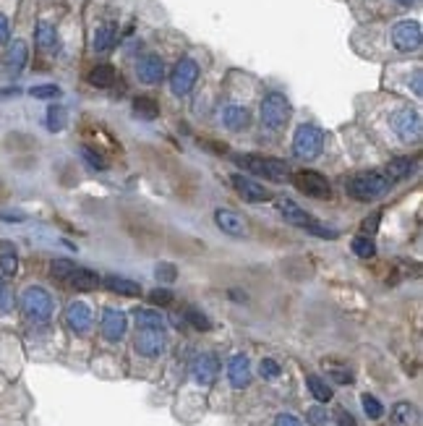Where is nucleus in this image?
I'll return each instance as SVG.
<instances>
[{"instance_id": "dca6fc26", "label": "nucleus", "mask_w": 423, "mask_h": 426, "mask_svg": "<svg viewBox=\"0 0 423 426\" xmlns=\"http://www.w3.org/2000/svg\"><path fill=\"white\" fill-rule=\"evenodd\" d=\"M214 223H217V228H220L223 233H227V236H233V238L248 236L246 220L238 212H233V210H217V212H214Z\"/></svg>"}, {"instance_id": "ddd939ff", "label": "nucleus", "mask_w": 423, "mask_h": 426, "mask_svg": "<svg viewBox=\"0 0 423 426\" xmlns=\"http://www.w3.org/2000/svg\"><path fill=\"white\" fill-rule=\"evenodd\" d=\"M217 371H220V361L214 358L212 353H201L194 358V364H191V377L196 379L199 385H212L214 379H217Z\"/></svg>"}, {"instance_id": "f8f14e48", "label": "nucleus", "mask_w": 423, "mask_h": 426, "mask_svg": "<svg viewBox=\"0 0 423 426\" xmlns=\"http://www.w3.org/2000/svg\"><path fill=\"white\" fill-rule=\"evenodd\" d=\"M233 186H235V191L243 196V201H248V204H264V201L272 199L270 189H264L261 183L251 180V178L233 176Z\"/></svg>"}, {"instance_id": "7c9ffc66", "label": "nucleus", "mask_w": 423, "mask_h": 426, "mask_svg": "<svg viewBox=\"0 0 423 426\" xmlns=\"http://www.w3.org/2000/svg\"><path fill=\"white\" fill-rule=\"evenodd\" d=\"M37 45L45 50V53L55 50V45H58V35H55V26L45 24V21L37 26Z\"/></svg>"}, {"instance_id": "58836bf2", "label": "nucleus", "mask_w": 423, "mask_h": 426, "mask_svg": "<svg viewBox=\"0 0 423 426\" xmlns=\"http://www.w3.org/2000/svg\"><path fill=\"white\" fill-rule=\"evenodd\" d=\"M149 301H152L154 306H167V304H173V293L164 290V288H157V290L149 293Z\"/></svg>"}, {"instance_id": "393cba45", "label": "nucleus", "mask_w": 423, "mask_h": 426, "mask_svg": "<svg viewBox=\"0 0 423 426\" xmlns=\"http://www.w3.org/2000/svg\"><path fill=\"white\" fill-rule=\"evenodd\" d=\"M0 270L3 275H16L19 272V254L11 241H0Z\"/></svg>"}, {"instance_id": "39448f33", "label": "nucleus", "mask_w": 423, "mask_h": 426, "mask_svg": "<svg viewBox=\"0 0 423 426\" xmlns=\"http://www.w3.org/2000/svg\"><path fill=\"white\" fill-rule=\"evenodd\" d=\"M290 120V100L280 92H272V95L264 97L261 102V123L267 129H282L285 123Z\"/></svg>"}, {"instance_id": "7ed1b4c3", "label": "nucleus", "mask_w": 423, "mask_h": 426, "mask_svg": "<svg viewBox=\"0 0 423 426\" xmlns=\"http://www.w3.org/2000/svg\"><path fill=\"white\" fill-rule=\"evenodd\" d=\"M21 311L26 314V320L47 322L53 317V298L45 288H26L21 293Z\"/></svg>"}, {"instance_id": "72a5a7b5", "label": "nucleus", "mask_w": 423, "mask_h": 426, "mask_svg": "<svg viewBox=\"0 0 423 426\" xmlns=\"http://www.w3.org/2000/svg\"><path fill=\"white\" fill-rule=\"evenodd\" d=\"M73 261H68V259H55L53 261V267H50V272H53V277L55 280H60V283H66L68 280V275L73 272Z\"/></svg>"}, {"instance_id": "f257e3e1", "label": "nucleus", "mask_w": 423, "mask_h": 426, "mask_svg": "<svg viewBox=\"0 0 423 426\" xmlns=\"http://www.w3.org/2000/svg\"><path fill=\"white\" fill-rule=\"evenodd\" d=\"M389 180L384 173L379 170H368V173H358L350 180H345V191L350 194L355 201H371L376 196H382L387 191Z\"/></svg>"}, {"instance_id": "09e8293b", "label": "nucleus", "mask_w": 423, "mask_h": 426, "mask_svg": "<svg viewBox=\"0 0 423 426\" xmlns=\"http://www.w3.org/2000/svg\"><path fill=\"white\" fill-rule=\"evenodd\" d=\"M11 95H19V89H0V100H3V97H11Z\"/></svg>"}, {"instance_id": "4be33fe9", "label": "nucleus", "mask_w": 423, "mask_h": 426, "mask_svg": "<svg viewBox=\"0 0 423 426\" xmlns=\"http://www.w3.org/2000/svg\"><path fill=\"white\" fill-rule=\"evenodd\" d=\"M223 123L230 131H243L248 126V110L241 105H227L223 110Z\"/></svg>"}, {"instance_id": "2f4dec72", "label": "nucleus", "mask_w": 423, "mask_h": 426, "mask_svg": "<svg viewBox=\"0 0 423 426\" xmlns=\"http://www.w3.org/2000/svg\"><path fill=\"white\" fill-rule=\"evenodd\" d=\"M352 254L361 257V259H371L376 254V246H374V241H371V236L352 238Z\"/></svg>"}, {"instance_id": "473e14b6", "label": "nucleus", "mask_w": 423, "mask_h": 426, "mask_svg": "<svg viewBox=\"0 0 423 426\" xmlns=\"http://www.w3.org/2000/svg\"><path fill=\"white\" fill-rule=\"evenodd\" d=\"M47 129L50 131H60L63 129V126H66V110H63V107L60 105H55V107H50V110H47Z\"/></svg>"}, {"instance_id": "2eb2a0df", "label": "nucleus", "mask_w": 423, "mask_h": 426, "mask_svg": "<svg viewBox=\"0 0 423 426\" xmlns=\"http://www.w3.org/2000/svg\"><path fill=\"white\" fill-rule=\"evenodd\" d=\"M126 327H129V320H126L123 311H118V308H105V314H102V335H105L110 343L123 340Z\"/></svg>"}, {"instance_id": "8fccbe9b", "label": "nucleus", "mask_w": 423, "mask_h": 426, "mask_svg": "<svg viewBox=\"0 0 423 426\" xmlns=\"http://www.w3.org/2000/svg\"><path fill=\"white\" fill-rule=\"evenodd\" d=\"M6 304V285H3V277H0V306Z\"/></svg>"}, {"instance_id": "f704fd0d", "label": "nucleus", "mask_w": 423, "mask_h": 426, "mask_svg": "<svg viewBox=\"0 0 423 426\" xmlns=\"http://www.w3.org/2000/svg\"><path fill=\"white\" fill-rule=\"evenodd\" d=\"M29 95L35 97V100H55V97H60V86H55V84H39V86L29 89Z\"/></svg>"}, {"instance_id": "412c9836", "label": "nucleus", "mask_w": 423, "mask_h": 426, "mask_svg": "<svg viewBox=\"0 0 423 426\" xmlns=\"http://www.w3.org/2000/svg\"><path fill=\"white\" fill-rule=\"evenodd\" d=\"M26 58H29V50H26V42L16 39L11 48H8V55H6V66L11 73H21L24 66H26Z\"/></svg>"}, {"instance_id": "bb28decb", "label": "nucleus", "mask_w": 423, "mask_h": 426, "mask_svg": "<svg viewBox=\"0 0 423 426\" xmlns=\"http://www.w3.org/2000/svg\"><path fill=\"white\" fill-rule=\"evenodd\" d=\"M136 324H139V330H164L162 314L152 311V308H139L136 311Z\"/></svg>"}, {"instance_id": "a878e982", "label": "nucleus", "mask_w": 423, "mask_h": 426, "mask_svg": "<svg viewBox=\"0 0 423 426\" xmlns=\"http://www.w3.org/2000/svg\"><path fill=\"white\" fill-rule=\"evenodd\" d=\"M89 84L97 86V89H110V86L115 84V68H113V66H107V63H102V66H94L92 71H89Z\"/></svg>"}, {"instance_id": "b1692460", "label": "nucleus", "mask_w": 423, "mask_h": 426, "mask_svg": "<svg viewBox=\"0 0 423 426\" xmlns=\"http://www.w3.org/2000/svg\"><path fill=\"white\" fill-rule=\"evenodd\" d=\"M133 115L141 120L160 118V105H157V100H154V97H147V95L136 97V100H133Z\"/></svg>"}, {"instance_id": "f3484780", "label": "nucleus", "mask_w": 423, "mask_h": 426, "mask_svg": "<svg viewBox=\"0 0 423 426\" xmlns=\"http://www.w3.org/2000/svg\"><path fill=\"white\" fill-rule=\"evenodd\" d=\"M136 76L144 84H160L164 76V63L160 55H144L136 63Z\"/></svg>"}, {"instance_id": "a19ab883", "label": "nucleus", "mask_w": 423, "mask_h": 426, "mask_svg": "<svg viewBox=\"0 0 423 426\" xmlns=\"http://www.w3.org/2000/svg\"><path fill=\"white\" fill-rule=\"evenodd\" d=\"M82 154H84V157H86V163H89V165H92V167H97V170H105V167H107L105 160H102V157H100V154H97V152H92L89 147H84Z\"/></svg>"}, {"instance_id": "4468645a", "label": "nucleus", "mask_w": 423, "mask_h": 426, "mask_svg": "<svg viewBox=\"0 0 423 426\" xmlns=\"http://www.w3.org/2000/svg\"><path fill=\"white\" fill-rule=\"evenodd\" d=\"M66 324H68V330L76 332V335L89 332V327H92V311H89V306H86L84 301L68 304V308H66Z\"/></svg>"}, {"instance_id": "c85d7f7f", "label": "nucleus", "mask_w": 423, "mask_h": 426, "mask_svg": "<svg viewBox=\"0 0 423 426\" xmlns=\"http://www.w3.org/2000/svg\"><path fill=\"white\" fill-rule=\"evenodd\" d=\"M392 421L397 426H411L418 421V411L413 408L411 402H397V405L392 408Z\"/></svg>"}, {"instance_id": "ea45409f", "label": "nucleus", "mask_w": 423, "mask_h": 426, "mask_svg": "<svg viewBox=\"0 0 423 426\" xmlns=\"http://www.w3.org/2000/svg\"><path fill=\"white\" fill-rule=\"evenodd\" d=\"M157 280H160V283H173V280H176V267L167 264V261L157 264Z\"/></svg>"}, {"instance_id": "423d86ee", "label": "nucleus", "mask_w": 423, "mask_h": 426, "mask_svg": "<svg viewBox=\"0 0 423 426\" xmlns=\"http://www.w3.org/2000/svg\"><path fill=\"white\" fill-rule=\"evenodd\" d=\"M392 131L397 133L402 142H418L423 133V120L421 115L415 113V110H411V107H402V110H397L395 115H392Z\"/></svg>"}, {"instance_id": "aec40b11", "label": "nucleus", "mask_w": 423, "mask_h": 426, "mask_svg": "<svg viewBox=\"0 0 423 426\" xmlns=\"http://www.w3.org/2000/svg\"><path fill=\"white\" fill-rule=\"evenodd\" d=\"M66 283H68L70 288H76V290H94V288L100 285V275L92 272V270H86V267H73V272L68 275Z\"/></svg>"}, {"instance_id": "e433bc0d", "label": "nucleus", "mask_w": 423, "mask_h": 426, "mask_svg": "<svg viewBox=\"0 0 423 426\" xmlns=\"http://www.w3.org/2000/svg\"><path fill=\"white\" fill-rule=\"evenodd\" d=\"M183 320L186 322H191L196 330H209L212 327V322L201 314V311H196V308H186V314H183Z\"/></svg>"}, {"instance_id": "c756f323", "label": "nucleus", "mask_w": 423, "mask_h": 426, "mask_svg": "<svg viewBox=\"0 0 423 426\" xmlns=\"http://www.w3.org/2000/svg\"><path fill=\"white\" fill-rule=\"evenodd\" d=\"M306 385H308L311 395H314L319 402H329V400H332V390H329V385L321 377H317V374H308V377H306Z\"/></svg>"}, {"instance_id": "9b49d317", "label": "nucleus", "mask_w": 423, "mask_h": 426, "mask_svg": "<svg viewBox=\"0 0 423 426\" xmlns=\"http://www.w3.org/2000/svg\"><path fill=\"white\" fill-rule=\"evenodd\" d=\"M164 330H139L136 335V351L147 358H157L164 351Z\"/></svg>"}, {"instance_id": "f03ea898", "label": "nucleus", "mask_w": 423, "mask_h": 426, "mask_svg": "<svg viewBox=\"0 0 423 426\" xmlns=\"http://www.w3.org/2000/svg\"><path fill=\"white\" fill-rule=\"evenodd\" d=\"M238 163L251 170L254 176H261L267 180L274 183H285L290 180V165L285 160H274V157H256V154H246V157H238Z\"/></svg>"}, {"instance_id": "5701e85b", "label": "nucleus", "mask_w": 423, "mask_h": 426, "mask_svg": "<svg viewBox=\"0 0 423 426\" xmlns=\"http://www.w3.org/2000/svg\"><path fill=\"white\" fill-rule=\"evenodd\" d=\"M413 170H415V160L413 157H397V160H392L387 165L384 176H387V180H405Z\"/></svg>"}, {"instance_id": "37998d69", "label": "nucleus", "mask_w": 423, "mask_h": 426, "mask_svg": "<svg viewBox=\"0 0 423 426\" xmlns=\"http://www.w3.org/2000/svg\"><path fill=\"white\" fill-rule=\"evenodd\" d=\"M329 374H332V377L337 379L340 385H350V382H352V374H350V371H348V369H342V367L329 369Z\"/></svg>"}, {"instance_id": "20e7f679", "label": "nucleus", "mask_w": 423, "mask_h": 426, "mask_svg": "<svg viewBox=\"0 0 423 426\" xmlns=\"http://www.w3.org/2000/svg\"><path fill=\"white\" fill-rule=\"evenodd\" d=\"M324 149V133L317 129V126H298L293 136V152L295 157H301V160H317L319 154Z\"/></svg>"}, {"instance_id": "a18cd8bd", "label": "nucleus", "mask_w": 423, "mask_h": 426, "mask_svg": "<svg viewBox=\"0 0 423 426\" xmlns=\"http://www.w3.org/2000/svg\"><path fill=\"white\" fill-rule=\"evenodd\" d=\"M8 35H11V24H8V19L0 13V45L8 42Z\"/></svg>"}, {"instance_id": "6e6552de", "label": "nucleus", "mask_w": 423, "mask_h": 426, "mask_svg": "<svg viewBox=\"0 0 423 426\" xmlns=\"http://www.w3.org/2000/svg\"><path fill=\"white\" fill-rule=\"evenodd\" d=\"M293 183L301 194L314 196V199H329V194H332L329 180L321 173H317V170H301V173H295Z\"/></svg>"}, {"instance_id": "de8ad7c7", "label": "nucleus", "mask_w": 423, "mask_h": 426, "mask_svg": "<svg viewBox=\"0 0 423 426\" xmlns=\"http://www.w3.org/2000/svg\"><path fill=\"white\" fill-rule=\"evenodd\" d=\"M337 418H340V424H342V426H355V421H352V416H350V414H345V411H340V414H337Z\"/></svg>"}, {"instance_id": "9d476101", "label": "nucleus", "mask_w": 423, "mask_h": 426, "mask_svg": "<svg viewBox=\"0 0 423 426\" xmlns=\"http://www.w3.org/2000/svg\"><path fill=\"white\" fill-rule=\"evenodd\" d=\"M274 204H277V212L285 217V223H290V225L306 228V230H308V228L317 223V220H314V214H308L303 207H298V204H295L293 199H288V196H277Z\"/></svg>"}, {"instance_id": "49530a36", "label": "nucleus", "mask_w": 423, "mask_h": 426, "mask_svg": "<svg viewBox=\"0 0 423 426\" xmlns=\"http://www.w3.org/2000/svg\"><path fill=\"white\" fill-rule=\"evenodd\" d=\"M308 418H311V424H324V421H327V411L311 408V411H308Z\"/></svg>"}, {"instance_id": "3c124183", "label": "nucleus", "mask_w": 423, "mask_h": 426, "mask_svg": "<svg viewBox=\"0 0 423 426\" xmlns=\"http://www.w3.org/2000/svg\"><path fill=\"white\" fill-rule=\"evenodd\" d=\"M400 6H415V3H418V0H397Z\"/></svg>"}, {"instance_id": "0eeeda50", "label": "nucleus", "mask_w": 423, "mask_h": 426, "mask_svg": "<svg viewBox=\"0 0 423 426\" xmlns=\"http://www.w3.org/2000/svg\"><path fill=\"white\" fill-rule=\"evenodd\" d=\"M196 79H199V66H196V60H191V58L178 60L173 73H170V89H173V95L186 97L188 92L194 89Z\"/></svg>"}, {"instance_id": "6ab92c4d", "label": "nucleus", "mask_w": 423, "mask_h": 426, "mask_svg": "<svg viewBox=\"0 0 423 426\" xmlns=\"http://www.w3.org/2000/svg\"><path fill=\"white\" fill-rule=\"evenodd\" d=\"M105 288L110 290V293H118V296H139L141 293V285L139 283H133V280H129V277H118V275H107L105 280Z\"/></svg>"}, {"instance_id": "cd10ccee", "label": "nucleus", "mask_w": 423, "mask_h": 426, "mask_svg": "<svg viewBox=\"0 0 423 426\" xmlns=\"http://www.w3.org/2000/svg\"><path fill=\"white\" fill-rule=\"evenodd\" d=\"M115 24H102L97 26V32H94V50L97 53H105L115 45Z\"/></svg>"}, {"instance_id": "c9c22d12", "label": "nucleus", "mask_w": 423, "mask_h": 426, "mask_svg": "<svg viewBox=\"0 0 423 426\" xmlns=\"http://www.w3.org/2000/svg\"><path fill=\"white\" fill-rule=\"evenodd\" d=\"M361 402H364V411H366V416H368V418H382V414H384V405H382V402L376 400L374 395H364V398H361Z\"/></svg>"}, {"instance_id": "a211bd4d", "label": "nucleus", "mask_w": 423, "mask_h": 426, "mask_svg": "<svg viewBox=\"0 0 423 426\" xmlns=\"http://www.w3.org/2000/svg\"><path fill=\"white\" fill-rule=\"evenodd\" d=\"M227 377H230V385H233L235 390L248 387V382H251V361H248L246 355H233V358H230V364H227Z\"/></svg>"}, {"instance_id": "4c0bfd02", "label": "nucleus", "mask_w": 423, "mask_h": 426, "mask_svg": "<svg viewBox=\"0 0 423 426\" xmlns=\"http://www.w3.org/2000/svg\"><path fill=\"white\" fill-rule=\"evenodd\" d=\"M258 371H261V377L264 379H277L282 369H280V364H277L274 358H264V361L258 364Z\"/></svg>"}, {"instance_id": "1a4fd4ad", "label": "nucleus", "mask_w": 423, "mask_h": 426, "mask_svg": "<svg viewBox=\"0 0 423 426\" xmlns=\"http://www.w3.org/2000/svg\"><path fill=\"white\" fill-rule=\"evenodd\" d=\"M421 39H423V32H421V24H418V21H400V24H395V29H392V42H395V48H397L400 53L418 50L421 48Z\"/></svg>"}, {"instance_id": "79ce46f5", "label": "nucleus", "mask_w": 423, "mask_h": 426, "mask_svg": "<svg viewBox=\"0 0 423 426\" xmlns=\"http://www.w3.org/2000/svg\"><path fill=\"white\" fill-rule=\"evenodd\" d=\"M379 220H382V214H379V212H374V214H371V217H366L364 225H361V230H364V236H374L376 228H379Z\"/></svg>"}, {"instance_id": "c03bdc74", "label": "nucleus", "mask_w": 423, "mask_h": 426, "mask_svg": "<svg viewBox=\"0 0 423 426\" xmlns=\"http://www.w3.org/2000/svg\"><path fill=\"white\" fill-rule=\"evenodd\" d=\"M274 426H303V424H301L293 414H280L274 418Z\"/></svg>"}]
</instances>
